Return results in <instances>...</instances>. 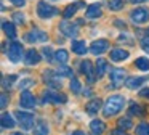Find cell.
I'll use <instances>...</instances> for the list:
<instances>
[{
	"instance_id": "e0dca14e",
	"label": "cell",
	"mask_w": 149,
	"mask_h": 135,
	"mask_svg": "<svg viewBox=\"0 0 149 135\" xmlns=\"http://www.w3.org/2000/svg\"><path fill=\"white\" fill-rule=\"evenodd\" d=\"M107 69H109L107 61L103 60V58H98V61H96V77L98 79H101V77L107 72Z\"/></svg>"
},
{
	"instance_id": "b9f144b4",
	"label": "cell",
	"mask_w": 149,
	"mask_h": 135,
	"mask_svg": "<svg viewBox=\"0 0 149 135\" xmlns=\"http://www.w3.org/2000/svg\"><path fill=\"white\" fill-rule=\"evenodd\" d=\"M111 135H127V134L123 132V129H116V130L111 132Z\"/></svg>"
},
{
	"instance_id": "3957f363",
	"label": "cell",
	"mask_w": 149,
	"mask_h": 135,
	"mask_svg": "<svg viewBox=\"0 0 149 135\" xmlns=\"http://www.w3.org/2000/svg\"><path fill=\"white\" fill-rule=\"evenodd\" d=\"M7 56L11 63H18L21 61L23 58V45L19 42H11L10 47H8V51H7Z\"/></svg>"
},
{
	"instance_id": "6da1fadb",
	"label": "cell",
	"mask_w": 149,
	"mask_h": 135,
	"mask_svg": "<svg viewBox=\"0 0 149 135\" xmlns=\"http://www.w3.org/2000/svg\"><path fill=\"white\" fill-rule=\"evenodd\" d=\"M123 105H125V98L120 95H111L109 98L106 100L103 106V114L106 117H111V116H116L119 111H122Z\"/></svg>"
},
{
	"instance_id": "7c38bea8",
	"label": "cell",
	"mask_w": 149,
	"mask_h": 135,
	"mask_svg": "<svg viewBox=\"0 0 149 135\" xmlns=\"http://www.w3.org/2000/svg\"><path fill=\"white\" fill-rule=\"evenodd\" d=\"M80 71H82V74L84 76H87V79H88V84H93L95 82V72L96 71H93V66H91V63L88 60H84L80 63Z\"/></svg>"
},
{
	"instance_id": "2e32d148",
	"label": "cell",
	"mask_w": 149,
	"mask_h": 135,
	"mask_svg": "<svg viewBox=\"0 0 149 135\" xmlns=\"http://www.w3.org/2000/svg\"><path fill=\"white\" fill-rule=\"evenodd\" d=\"M101 15H103V11H101V5H100V3H93V5H90L87 8V11H85V16H87L88 19L100 18Z\"/></svg>"
},
{
	"instance_id": "d6a6232c",
	"label": "cell",
	"mask_w": 149,
	"mask_h": 135,
	"mask_svg": "<svg viewBox=\"0 0 149 135\" xmlns=\"http://www.w3.org/2000/svg\"><path fill=\"white\" fill-rule=\"evenodd\" d=\"M123 6V0H109V8L112 11H119Z\"/></svg>"
},
{
	"instance_id": "4fadbf2b",
	"label": "cell",
	"mask_w": 149,
	"mask_h": 135,
	"mask_svg": "<svg viewBox=\"0 0 149 135\" xmlns=\"http://www.w3.org/2000/svg\"><path fill=\"white\" fill-rule=\"evenodd\" d=\"M59 31H61L66 37H75L77 32H79L77 26L72 24V22H69V21H61L59 22Z\"/></svg>"
},
{
	"instance_id": "f546056e",
	"label": "cell",
	"mask_w": 149,
	"mask_h": 135,
	"mask_svg": "<svg viewBox=\"0 0 149 135\" xmlns=\"http://www.w3.org/2000/svg\"><path fill=\"white\" fill-rule=\"evenodd\" d=\"M130 114H133V116H143V114H144L143 106L136 105V103H132V106H130Z\"/></svg>"
},
{
	"instance_id": "ac0fdd59",
	"label": "cell",
	"mask_w": 149,
	"mask_h": 135,
	"mask_svg": "<svg viewBox=\"0 0 149 135\" xmlns=\"http://www.w3.org/2000/svg\"><path fill=\"white\" fill-rule=\"evenodd\" d=\"M90 129L95 135H101L106 130V124H104L103 121H100V119H93V121L90 122Z\"/></svg>"
},
{
	"instance_id": "603a6c76",
	"label": "cell",
	"mask_w": 149,
	"mask_h": 135,
	"mask_svg": "<svg viewBox=\"0 0 149 135\" xmlns=\"http://www.w3.org/2000/svg\"><path fill=\"white\" fill-rule=\"evenodd\" d=\"M84 5H85L84 2H77V3H72V5H68V6H66V10H64V13H63L64 19H68V18H71L72 15H75V11H77L79 6H84Z\"/></svg>"
},
{
	"instance_id": "7bdbcfd3",
	"label": "cell",
	"mask_w": 149,
	"mask_h": 135,
	"mask_svg": "<svg viewBox=\"0 0 149 135\" xmlns=\"http://www.w3.org/2000/svg\"><path fill=\"white\" fill-rule=\"evenodd\" d=\"M128 2H130V3H143L144 0H128Z\"/></svg>"
},
{
	"instance_id": "74e56055",
	"label": "cell",
	"mask_w": 149,
	"mask_h": 135,
	"mask_svg": "<svg viewBox=\"0 0 149 135\" xmlns=\"http://www.w3.org/2000/svg\"><path fill=\"white\" fill-rule=\"evenodd\" d=\"M0 98H2L0 106H2V109H5V108H7V105H8V101H10V98H8L7 93H2V96H0Z\"/></svg>"
},
{
	"instance_id": "5b68a950",
	"label": "cell",
	"mask_w": 149,
	"mask_h": 135,
	"mask_svg": "<svg viewBox=\"0 0 149 135\" xmlns=\"http://www.w3.org/2000/svg\"><path fill=\"white\" fill-rule=\"evenodd\" d=\"M43 80L48 87L52 89H61V80H59V74L55 72L52 69H45L43 71Z\"/></svg>"
},
{
	"instance_id": "1f68e13d",
	"label": "cell",
	"mask_w": 149,
	"mask_h": 135,
	"mask_svg": "<svg viewBox=\"0 0 149 135\" xmlns=\"http://www.w3.org/2000/svg\"><path fill=\"white\" fill-rule=\"evenodd\" d=\"M119 127L123 129V130H127V129H132L133 127V122L130 121L128 117H122V119H119Z\"/></svg>"
},
{
	"instance_id": "ab89813d",
	"label": "cell",
	"mask_w": 149,
	"mask_h": 135,
	"mask_svg": "<svg viewBox=\"0 0 149 135\" xmlns=\"http://www.w3.org/2000/svg\"><path fill=\"white\" fill-rule=\"evenodd\" d=\"M139 96H141V98H146V100H149V87H148V89H143V90H139Z\"/></svg>"
},
{
	"instance_id": "7a4b0ae2",
	"label": "cell",
	"mask_w": 149,
	"mask_h": 135,
	"mask_svg": "<svg viewBox=\"0 0 149 135\" xmlns=\"http://www.w3.org/2000/svg\"><path fill=\"white\" fill-rule=\"evenodd\" d=\"M37 13L42 19H48V18H53L55 15H58V10L55 6L48 5L45 0H42V2L37 3Z\"/></svg>"
},
{
	"instance_id": "4316f807",
	"label": "cell",
	"mask_w": 149,
	"mask_h": 135,
	"mask_svg": "<svg viewBox=\"0 0 149 135\" xmlns=\"http://www.w3.org/2000/svg\"><path fill=\"white\" fill-rule=\"evenodd\" d=\"M135 64H136V68L141 69V71H149V60H148V58H144V56L136 58Z\"/></svg>"
},
{
	"instance_id": "4dcf8cb0",
	"label": "cell",
	"mask_w": 149,
	"mask_h": 135,
	"mask_svg": "<svg viewBox=\"0 0 149 135\" xmlns=\"http://www.w3.org/2000/svg\"><path fill=\"white\" fill-rule=\"evenodd\" d=\"M58 74L59 76H64V77H74L72 76V69L68 66H64V64H61V66L58 68Z\"/></svg>"
},
{
	"instance_id": "9c48e42d",
	"label": "cell",
	"mask_w": 149,
	"mask_h": 135,
	"mask_svg": "<svg viewBox=\"0 0 149 135\" xmlns=\"http://www.w3.org/2000/svg\"><path fill=\"white\" fill-rule=\"evenodd\" d=\"M24 39H26L27 42H31V44H36V42H45V40H48V34H45L43 31H39V29H34V31L27 32V34L24 35Z\"/></svg>"
},
{
	"instance_id": "5bb4252c",
	"label": "cell",
	"mask_w": 149,
	"mask_h": 135,
	"mask_svg": "<svg viewBox=\"0 0 149 135\" xmlns=\"http://www.w3.org/2000/svg\"><path fill=\"white\" fill-rule=\"evenodd\" d=\"M24 63L27 64V66H36V64L40 63V55L37 50H34V48H31V50L26 51V55H24Z\"/></svg>"
},
{
	"instance_id": "277c9868",
	"label": "cell",
	"mask_w": 149,
	"mask_h": 135,
	"mask_svg": "<svg viewBox=\"0 0 149 135\" xmlns=\"http://www.w3.org/2000/svg\"><path fill=\"white\" fill-rule=\"evenodd\" d=\"M15 116H16L18 122H19V125L24 130H29V129L34 127V114L26 112V111H16Z\"/></svg>"
},
{
	"instance_id": "8d00e7d4",
	"label": "cell",
	"mask_w": 149,
	"mask_h": 135,
	"mask_svg": "<svg viewBox=\"0 0 149 135\" xmlns=\"http://www.w3.org/2000/svg\"><path fill=\"white\" fill-rule=\"evenodd\" d=\"M13 19H15V22H18V24H24V15L23 13H15Z\"/></svg>"
},
{
	"instance_id": "30bf717a",
	"label": "cell",
	"mask_w": 149,
	"mask_h": 135,
	"mask_svg": "<svg viewBox=\"0 0 149 135\" xmlns=\"http://www.w3.org/2000/svg\"><path fill=\"white\" fill-rule=\"evenodd\" d=\"M19 105H21V108H26V109L34 108L36 106V96L29 90H23V93L19 96Z\"/></svg>"
},
{
	"instance_id": "7dc6e473",
	"label": "cell",
	"mask_w": 149,
	"mask_h": 135,
	"mask_svg": "<svg viewBox=\"0 0 149 135\" xmlns=\"http://www.w3.org/2000/svg\"><path fill=\"white\" fill-rule=\"evenodd\" d=\"M148 35H149V29H148Z\"/></svg>"
},
{
	"instance_id": "8fae6325",
	"label": "cell",
	"mask_w": 149,
	"mask_h": 135,
	"mask_svg": "<svg viewBox=\"0 0 149 135\" xmlns=\"http://www.w3.org/2000/svg\"><path fill=\"white\" fill-rule=\"evenodd\" d=\"M68 101V98H66V95H63V93H56V92H45L43 93V103H66Z\"/></svg>"
},
{
	"instance_id": "ffe728a7",
	"label": "cell",
	"mask_w": 149,
	"mask_h": 135,
	"mask_svg": "<svg viewBox=\"0 0 149 135\" xmlns=\"http://www.w3.org/2000/svg\"><path fill=\"white\" fill-rule=\"evenodd\" d=\"M72 51H74L75 55H85L88 51L87 44H85L84 40H74L72 42Z\"/></svg>"
},
{
	"instance_id": "83f0119b",
	"label": "cell",
	"mask_w": 149,
	"mask_h": 135,
	"mask_svg": "<svg viewBox=\"0 0 149 135\" xmlns=\"http://www.w3.org/2000/svg\"><path fill=\"white\" fill-rule=\"evenodd\" d=\"M136 135H149V124L148 122H141L136 125Z\"/></svg>"
},
{
	"instance_id": "e575fe53",
	"label": "cell",
	"mask_w": 149,
	"mask_h": 135,
	"mask_svg": "<svg viewBox=\"0 0 149 135\" xmlns=\"http://www.w3.org/2000/svg\"><path fill=\"white\" fill-rule=\"evenodd\" d=\"M71 90L74 93H79L80 92V82H79V79H75V77H71Z\"/></svg>"
},
{
	"instance_id": "f1b7e54d",
	"label": "cell",
	"mask_w": 149,
	"mask_h": 135,
	"mask_svg": "<svg viewBox=\"0 0 149 135\" xmlns=\"http://www.w3.org/2000/svg\"><path fill=\"white\" fill-rule=\"evenodd\" d=\"M34 79H31V77H27V79H21L19 80V89L21 90H27V89H31V87L34 85Z\"/></svg>"
},
{
	"instance_id": "cb8c5ba5",
	"label": "cell",
	"mask_w": 149,
	"mask_h": 135,
	"mask_svg": "<svg viewBox=\"0 0 149 135\" xmlns=\"http://www.w3.org/2000/svg\"><path fill=\"white\" fill-rule=\"evenodd\" d=\"M50 130H48V125H47L45 121H39L34 127V135H48Z\"/></svg>"
},
{
	"instance_id": "8992f818",
	"label": "cell",
	"mask_w": 149,
	"mask_h": 135,
	"mask_svg": "<svg viewBox=\"0 0 149 135\" xmlns=\"http://www.w3.org/2000/svg\"><path fill=\"white\" fill-rule=\"evenodd\" d=\"M125 69H120V68H114L111 69V87L114 89H119L123 85V80H125Z\"/></svg>"
},
{
	"instance_id": "9a60e30c",
	"label": "cell",
	"mask_w": 149,
	"mask_h": 135,
	"mask_svg": "<svg viewBox=\"0 0 149 135\" xmlns=\"http://www.w3.org/2000/svg\"><path fill=\"white\" fill-rule=\"evenodd\" d=\"M128 56H130V53L127 50H123V48H114V50H111V61H114V63L125 61Z\"/></svg>"
},
{
	"instance_id": "f35d334b",
	"label": "cell",
	"mask_w": 149,
	"mask_h": 135,
	"mask_svg": "<svg viewBox=\"0 0 149 135\" xmlns=\"http://www.w3.org/2000/svg\"><path fill=\"white\" fill-rule=\"evenodd\" d=\"M141 47H143V50H144L146 53H149V35L141 40Z\"/></svg>"
},
{
	"instance_id": "52a82bcc",
	"label": "cell",
	"mask_w": 149,
	"mask_h": 135,
	"mask_svg": "<svg viewBox=\"0 0 149 135\" xmlns=\"http://www.w3.org/2000/svg\"><path fill=\"white\" fill-rule=\"evenodd\" d=\"M130 18L135 24H144L146 21H149V10L148 8H135L130 13Z\"/></svg>"
},
{
	"instance_id": "484cf974",
	"label": "cell",
	"mask_w": 149,
	"mask_h": 135,
	"mask_svg": "<svg viewBox=\"0 0 149 135\" xmlns=\"http://www.w3.org/2000/svg\"><path fill=\"white\" fill-rule=\"evenodd\" d=\"M2 127L3 129H13L15 127V121L8 112H3V114H2Z\"/></svg>"
},
{
	"instance_id": "d4e9b609",
	"label": "cell",
	"mask_w": 149,
	"mask_h": 135,
	"mask_svg": "<svg viewBox=\"0 0 149 135\" xmlns=\"http://www.w3.org/2000/svg\"><path fill=\"white\" fill-rule=\"evenodd\" d=\"M55 61L58 64H66L69 61V53L66 50H58V51H55Z\"/></svg>"
},
{
	"instance_id": "bcb514c9",
	"label": "cell",
	"mask_w": 149,
	"mask_h": 135,
	"mask_svg": "<svg viewBox=\"0 0 149 135\" xmlns=\"http://www.w3.org/2000/svg\"><path fill=\"white\" fill-rule=\"evenodd\" d=\"M52 2H58V0H52Z\"/></svg>"
},
{
	"instance_id": "7402d4cb",
	"label": "cell",
	"mask_w": 149,
	"mask_h": 135,
	"mask_svg": "<svg viewBox=\"0 0 149 135\" xmlns=\"http://www.w3.org/2000/svg\"><path fill=\"white\" fill-rule=\"evenodd\" d=\"M144 80H146V77H128L127 82H125V85L128 87L130 90H135V89H138Z\"/></svg>"
},
{
	"instance_id": "ee69618b",
	"label": "cell",
	"mask_w": 149,
	"mask_h": 135,
	"mask_svg": "<svg viewBox=\"0 0 149 135\" xmlns=\"http://www.w3.org/2000/svg\"><path fill=\"white\" fill-rule=\"evenodd\" d=\"M72 135H84V134H82L80 130H77V132H74V134H72Z\"/></svg>"
},
{
	"instance_id": "d590c367",
	"label": "cell",
	"mask_w": 149,
	"mask_h": 135,
	"mask_svg": "<svg viewBox=\"0 0 149 135\" xmlns=\"http://www.w3.org/2000/svg\"><path fill=\"white\" fill-rule=\"evenodd\" d=\"M15 80H18V76H8V77H3V87H10V84H13Z\"/></svg>"
},
{
	"instance_id": "d6986e66",
	"label": "cell",
	"mask_w": 149,
	"mask_h": 135,
	"mask_svg": "<svg viewBox=\"0 0 149 135\" xmlns=\"http://www.w3.org/2000/svg\"><path fill=\"white\" fill-rule=\"evenodd\" d=\"M2 29H3V32H5V35H7V37H10V39L16 37V29H15L13 22L3 19V21H2Z\"/></svg>"
},
{
	"instance_id": "44dd1931",
	"label": "cell",
	"mask_w": 149,
	"mask_h": 135,
	"mask_svg": "<svg viewBox=\"0 0 149 135\" xmlns=\"http://www.w3.org/2000/svg\"><path fill=\"white\" fill-rule=\"evenodd\" d=\"M100 108H101L100 98H93V100H90V101L85 105V109H87L88 114H95V112H98V111H100Z\"/></svg>"
},
{
	"instance_id": "f6af8a7d",
	"label": "cell",
	"mask_w": 149,
	"mask_h": 135,
	"mask_svg": "<svg viewBox=\"0 0 149 135\" xmlns=\"http://www.w3.org/2000/svg\"><path fill=\"white\" fill-rule=\"evenodd\" d=\"M11 135H26V134H21V132H13Z\"/></svg>"
},
{
	"instance_id": "60d3db41",
	"label": "cell",
	"mask_w": 149,
	"mask_h": 135,
	"mask_svg": "<svg viewBox=\"0 0 149 135\" xmlns=\"http://www.w3.org/2000/svg\"><path fill=\"white\" fill-rule=\"evenodd\" d=\"M13 5H16V6H24L26 5V0H10Z\"/></svg>"
},
{
	"instance_id": "836d02e7",
	"label": "cell",
	"mask_w": 149,
	"mask_h": 135,
	"mask_svg": "<svg viewBox=\"0 0 149 135\" xmlns=\"http://www.w3.org/2000/svg\"><path fill=\"white\" fill-rule=\"evenodd\" d=\"M42 55L47 58V61H55V55H53V51H52L50 47H43L42 48Z\"/></svg>"
},
{
	"instance_id": "ba28073f",
	"label": "cell",
	"mask_w": 149,
	"mask_h": 135,
	"mask_svg": "<svg viewBox=\"0 0 149 135\" xmlns=\"http://www.w3.org/2000/svg\"><path fill=\"white\" fill-rule=\"evenodd\" d=\"M107 48H109V42L106 40V39H98V40H95L93 44L90 45V51L93 55H103L104 51H107Z\"/></svg>"
}]
</instances>
